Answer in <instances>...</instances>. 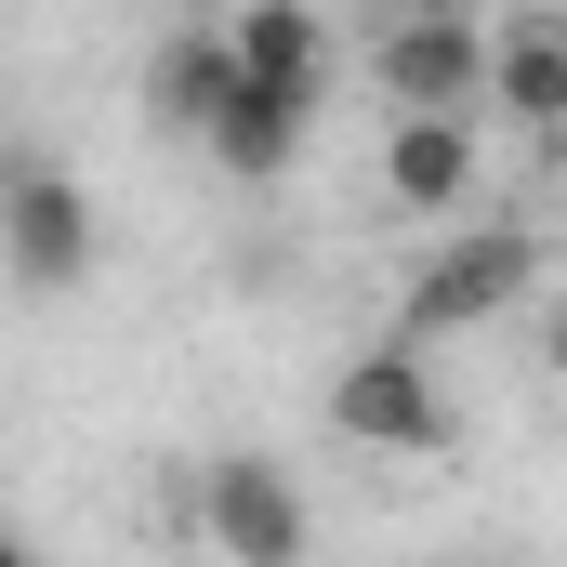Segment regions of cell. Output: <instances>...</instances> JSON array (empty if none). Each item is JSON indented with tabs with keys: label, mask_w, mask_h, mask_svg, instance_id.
<instances>
[{
	"label": "cell",
	"mask_w": 567,
	"mask_h": 567,
	"mask_svg": "<svg viewBox=\"0 0 567 567\" xmlns=\"http://www.w3.org/2000/svg\"><path fill=\"white\" fill-rule=\"evenodd\" d=\"M528 290H542V225H502V212L475 225V212H449V251L410 278L396 330H410V343H462V330H502Z\"/></svg>",
	"instance_id": "1"
},
{
	"label": "cell",
	"mask_w": 567,
	"mask_h": 567,
	"mask_svg": "<svg viewBox=\"0 0 567 567\" xmlns=\"http://www.w3.org/2000/svg\"><path fill=\"white\" fill-rule=\"evenodd\" d=\"M330 435L343 449H396V462H435L449 435H462V410H449V383H435V343H370L343 383H330Z\"/></svg>",
	"instance_id": "2"
},
{
	"label": "cell",
	"mask_w": 567,
	"mask_h": 567,
	"mask_svg": "<svg viewBox=\"0 0 567 567\" xmlns=\"http://www.w3.org/2000/svg\"><path fill=\"white\" fill-rule=\"evenodd\" d=\"M488 120L475 106H396L383 145H370V172H383V212H410V225H449V212H475L488 198Z\"/></svg>",
	"instance_id": "3"
},
{
	"label": "cell",
	"mask_w": 567,
	"mask_h": 567,
	"mask_svg": "<svg viewBox=\"0 0 567 567\" xmlns=\"http://www.w3.org/2000/svg\"><path fill=\"white\" fill-rule=\"evenodd\" d=\"M475 53H488L475 0H396V13H370V93L383 106H475Z\"/></svg>",
	"instance_id": "4"
},
{
	"label": "cell",
	"mask_w": 567,
	"mask_h": 567,
	"mask_svg": "<svg viewBox=\"0 0 567 567\" xmlns=\"http://www.w3.org/2000/svg\"><path fill=\"white\" fill-rule=\"evenodd\" d=\"M475 120H502L515 145H555V133H567V13H555V0L488 13V53H475Z\"/></svg>",
	"instance_id": "5"
},
{
	"label": "cell",
	"mask_w": 567,
	"mask_h": 567,
	"mask_svg": "<svg viewBox=\"0 0 567 567\" xmlns=\"http://www.w3.org/2000/svg\"><path fill=\"white\" fill-rule=\"evenodd\" d=\"M93 198H80V172H53V158H0V265L13 290H80L93 278Z\"/></svg>",
	"instance_id": "6"
},
{
	"label": "cell",
	"mask_w": 567,
	"mask_h": 567,
	"mask_svg": "<svg viewBox=\"0 0 567 567\" xmlns=\"http://www.w3.org/2000/svg\"><path fill=\"white\" fill-rule=\"evenodd\" d=\"M185 528H198L212 555H251V567H290L303 542H317V515H303L290 462H251V449L198 462V502H185Z\"/></svg>",
	"instance_id": "7"
},
{
	"label": "cell",
	"mask_w": 567,
	"mask_h": 567,
	"mask_svg": "<svg viewBox=\"0 0 567 567\" xmlns=\"http://www.w3.org/2000/svg\"><path fill=\"white\" fill-rule=\"evenodd\" d=\"M317 106L330 93H303V80H251V66H225V93H212V120H198V158L212 172H238V185H278L290 158H303V133H317Z\"/></svg>",
	"instance_id": "8"
},
{
	"label": "cell",
	"mask_w": 567,
	"mask_h": 567,
	"mask_svg": "<svg viewBox=\"0 0 567 567\" xmlns=\"http://www.w3.org/2000/svg\"><path fill=\"white\" fill-rule=\"evenodd\" d=\"M225 53H238L251 80L330 93V13H317V0H238V13H225Z\"/></svg>",
	"instance_id": "9"
},
{
	"label": "cell",
	"mask_w": 567,
	"mask_h": 567,
	"mask_svg": "<svg viewBox=\"0 0 567 567\" xmlns=\"http://www.w3.org/2000/svg\"><path fill=\"white\" fill-rule=\"evenodd\" d=\"M225 66H238V53H225V27H172V40L145 53V120H158V133H198V120H212V93H225Z\"/></svg>",
	"instance_id": "10"
},
{
	"label": "cell",
	"mask_w": 567,
	"mask_h": 567,
	"mask_svg": "<svg viewBox=\"0 0 567 567\" xmlns=\"http://www.w3.org/2000/svg\"><path fill=\"white\" fill-rule=\"evenodd\" d=\"M0 567H13V528H0Z\"/></svg>",
	"instance_id": "11"
}]
</instances>
